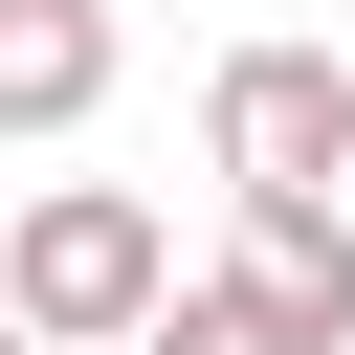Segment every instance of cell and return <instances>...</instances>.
Segmentation results:
<instances>
[{
  "label": "cell",
  "instance_id": "obj_3",
  "mask_svg": "<svg viewBox=\"0 0 355 355\" xmlns=\"http://www.w3.org/2000/svg\"><path fill=\"white\" fill-rule=\"evenodd\" d=\"M222 288L288 355H355V200H222Z\"/></svg>",
  "mask_w": 355,
  "mask_h": 355
},
{
  "label": "cell",
  "instance_id": "obj_2",
  "mask_svg": "<svg viewBox=\"0 0 355 355\" xmlns=\"http://www.w3.org/2000/svg\"><path fill=\"white\" fill-rule=\"evenodd\" d=\"M200 155H222V200H333L355 178V67L333 44H222L200 67Z\"/></svg>",
  "mask_w": 355,
  "mask_h": 355
},
{
  "label": "cell",
  "instance_id": "obj_6",
  "mask_svg": "<svg viewBox=\"0 0 355 355\" xmlns=\"http://www.w3.org/2000/svg\"><path fill=\"white\" fill-rule=\"evenodd\" d=\"M0 355H44V333H22V311H0Z\"/></svg>",
  "mask_w": 355,
  "mask_h": 355
},
{
  "label": "cell",
  "instance_id": "obj_1",
  "mask_svg": "<svg viewBox=\"0 0 355 355\" xmlns=\"http://www.w3.org/2000/svg\"><path fill=\"white\" fill-rule=\"evenodd\" d=\"M178 288H200V266H178V222H155L133 178H44V200H0V311H22L44 355H155Z\"/></svg>",
  "mask_w": 355,
  "mask_h": 355
},
{
  "label": "cell",
  "instance_id": "obj_5",
  "mask_svg": "<svg viewBox=\"0 0 355 355\" xmlns=\"http://www.w3.org/2000/svg\"><path fill=\"white\" fill-rule=\"evenodd\" d=\"M155 355H288V333H266V311H244V288H222V266H200V288H178V311H155Z\"/></svg>",
  "mask_w": 355,
  "mask_h": 355
},
{
  "label": "cell",
  "instance_id": "obj_4",
  "mask_svg": "<svg viewBox=\"0 0 355 355\" xmlns=\"http://www.w3.org/2000/svg\"><path fill=\"white\" fill-rule=\"evenodd\" d=\"M111 67H133V22H111V0H0V133H89V111H111Z\"/></svg>",
  "mask_w": 355,
  "mask_h": 355
}]
</instances>
